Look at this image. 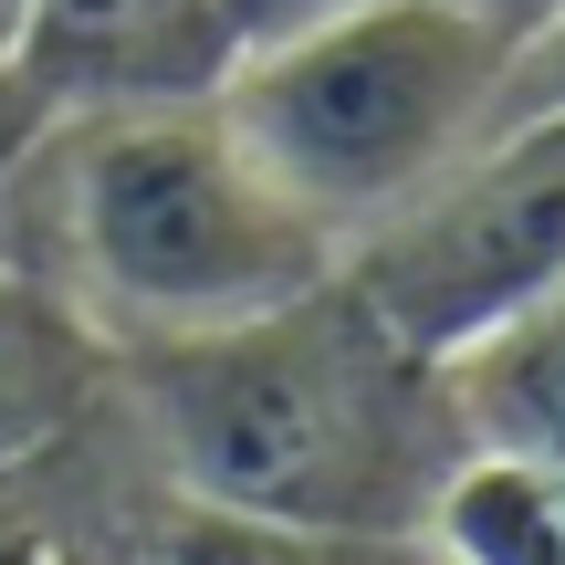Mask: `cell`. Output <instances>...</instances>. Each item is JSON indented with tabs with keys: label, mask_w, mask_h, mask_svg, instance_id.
I'll return each mask as SVG.
<instances>
[{
	"label": "cell",
	"mask_w": 565,
	"mask_h": 565,
	"mask_svg": "<svg viewBox=\"0 0 565 565\" xmlns=\"http://www.w3.org/2000/svg\"><path fill=\"white\" fill-rule=\"evenodd\" d=\"M116 419L158 492L324 534H429L471 450L450 366L398 345L345 273L273 315L116 356Z\"/></svg>",
	"instance_id": "6da1fadb"
},
{
	"label": "cell",
	"mask_w": 565,
	"mask_h": 565,
	"mask_svg": "<svg viewBox=\"0 0 565 565\" xmlns=\"http://www.w3.org/2000/svg\"><path fill=\"white\" fill-rule=\"evenodd\" d=\"M0 263L137 356L315 294L345 252L273 189L221 95H189L42 116L0 189Z\"/></svg>",
	"instance_id": "7a4b0ae2"
},
{
	"label": "cell",
	"mask_w": 565,
	"mask_h": 565,
	"mask_svg": "<svg viewBox=\"0 0 565 565\" xmlns=\"http://www.w3.org/2000/svg\"><path fill=\"white\" fill-rule=\"evenodd\" d=\"M503 74L513 53L450 0H387L335 32L231 63L221 116L242 126V147L273 168L282 200L345 252L377 221H398L461 147L492 137Z\"/></svg>",
	"instance_id": "3957f363"
},
{
	"label": "cell",
	"mask_w": 565,
	"mask_h": 565,
	"mask_svg": "<svg viewBox=\"0 0 565 565\" xmlns=\"http://www.w3.org/2000/svg\"><path fill=\"white\" fill-rule=\"evenodd\" d=\"M356 303L419 356H461L524 303L565 282V105L555 116H503L482 147L440 168L398 221L345 242Z\"/></svg>",
	"instance_id": "277c9868"
},
{
	"label": "cell",
	"mask_w": 565,
	"mask_h": 565,
	"mask_svg": "<svg viewBox=\"0 0 565 565\" xmlns=\"http://www.w3.org/2000/svg\"><path fill=\"white\" fill-rule=\"evenodd\" d=\"M231 42L210 0H32L11 42V84L42 116L84 105H189L221 95Z\"/></svg>",
	"instance_id": "5b68a950"
},
{
	"label": "cell",
	"mask_w": 565,
	"mask_h": 565,
	"mask_svg": "<svg viewBox=\"0 0 565 565\" xmlns=\"http://www.w3.org/2000/svg\"><path fill=\"white\" fill-rule=\"evenodd\" d=\"M116 408V345L53 294L0 263V471H32L105 429Z\"/></svg>",
	"instance_id": "8992f818"
},
{
	"label": "cell",
	"mask_w": 565,
	"mask_h": 565,
	"mask_svg": "<svg viewBox=\"0 0 565 565\" xmlns=\"http://www.w3.org/2000/svg\"><path fill=\"white\" fill-rule=\"evenodd\" d=\"M450 408H461L471 450H513V461L565 471V282L450 356Z\"/></svg>",
	"instance_id": "52a82bcc"
},
{
	"label": "cell",
	"mask_w": 565,
	"mask_h": 565,
	"mask_svg": "<svg viewBox=\"0 0 565 565\" xmlns=\"http://www.w3.org/2000/svg\"><path fill=\"white\" fill-rule=\"evenodd\" d=\"M126 565H450L429 534H324V524H273V513L189 503V492H137Z\"/></svg>",
	"instance_id": "ba28073f"
},
{
	"label": "cell",
	"mask_w": 565,
	"mask_h": 565,
	"mask_svg": "<svg viewBox=\"0 0 565 565\" xmlns=\"http://www.w3.org/2000/svg\"><path fill=\"white\" fill-rule=\"evenodd\" d=\"M84 440H95V429H84ZM74 450H53V461H32V471H0V565H126V524H137L147 482L116 503V524H95V513L63 503V461H74Z\"/></svg>",
	"instance_id": "9c48e42d"
},
{
	"label": "cell",
	"mask_w": 565,
	"mask_h": 565,
	"mask_svg": "<svg viewBox=\"0 0 565 565\" xmlns=\"http://www.w3.org/2000/svg\"><path fill=\"white\" fill-rule=\"evenodd\" d=\"M210 11H221L231 63H252V53H282V42H303V32H335V21H356V11H387V0H210Z\"/></svg>",
	"instance_id": "30bf717a"
},
{
	"label": "cell",
	"mask_w": 565,
	"mask_h": 565,
	"mask_svg": "<svg viewBox=\"0 0 565 565\" xmlns=\"http://www.w3.org/2000/svg\"><path fill=\"white\" fill-rule=\"evenodd\" d=\"M555 105H565V11L513 53V74H503V116H555ZM503 116H492V126H503Z\"/></svg>",
	"instance_id": "8fae6325"
},
{
	"label": "cell",
	"mask_w": 565,
	"mask_h": 565,
	"mask_svg": "<svg viewBox=\"0 0 565 565\" xmlns=\"http://www.w3.org/2000/svg\"><path fill=\"white\" fill-rule=\"evenodd\" d=\"M450 11H461V21H482V32L503 42V53H524V42L545 32V21L565 11V0H450Z\"/></svg>",
	"instance_id": "7c38bea8"
},
{
	"label": "cell",
	"mask_w": 565,
	"mask_h": 565,
	"mask_svg": "<svg viewBox=\"0 0 565 565\" xmlns=\"http://www.w3.org/2000/svg\"><path fill=\"white\" fill-rule=\"evenodd\" d=\"M32 126H42V105L21 95L11 74H0V189H11V168H21V147H32Z\"/></svg>",
	"instance_id": "4fadbf2b"
},
{
	"label": "cell",
	"mask_w": 565,
	"mask_h": 565,
	"mask_svg": "<svg viewBox=\"0 0 565 565\" xmlns=\"http://www.w3.org/2000/svg\"><path fill=\"white\" fill-rule=\"evenodd\" d=\"M21 11H32V0H0V74H11V42H21Z\"/></svg>",
	"instance_id": "5bb4252c"
}]
</instances>
